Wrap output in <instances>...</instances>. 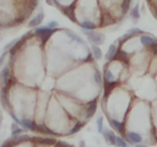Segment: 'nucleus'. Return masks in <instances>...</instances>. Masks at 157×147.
I'll return each mask as SVG.
<instances>
[{
    "mask_svg": "<svg viewBox=\"0 0 157 147\" xmlns=\"http://www.w3.org/2000/svg\"><path fill=\"white\" fill-rule=\"evenodd\" d=\"M56 29H53V28H49L48 26H44V27H37L34 29V34L38 36L42 42H47V39L55 32Z\"/></svg>",
    "mask_w": 157,
    "mask_h": 147,
    "instance_id": "f257e3e1",
    "label": "nucleus"
},
{
    "mask_svg": "<svg viewBox=\"0 0 157 147\" xmlns=\"http://www.w3.org/2000/svg\"><path fill=\"white\" fill-rule=\"evenodd\" d=\"M87 39H88V42H91L93 45H98V47L104 43V36L101 34V33H97V32H93L92 34H90V36L87 37Z\"/></svg>",
    "mask_w": 157,
    "mask_h": 147,
    "instance_id": "f03ea898",
    "label": "nucleus"
},
{
    "mask_svg": "<svg viewBox=\"0 0 157 147\" xmlns=\"http://www.w3.org/2000/svg\"><path fill=\"white\" fill-rule=\"evenodd\" d=\"M43 18H44V12L43 11H40L39 13H37L32 20H29V22H28V27H39V24L42 23V21H43Z\"/></svg>",
    "mask_w": 157,
    "mask_h": 147,
    "instance_id": "7ed1b4c3",
    "label": "nucleus"
},
{
    "mask_svg": "<svg viewBox=\"0 0 157 147\" xmlns=\"http://www.w3.org/2000/svg\"><path fill=\"white\" fill-rule=\"evenodd\" d=\"M0 77H1V80H2L4 86H7V85L10 83V80H11V72H10L9 66L2 67V70H1V72H0Z\"/></svg>",
    "mask_w": 157,
    "mask_h": 147,
    "instance_id": "20e7f679",
    "label": "nucleus"
},
{
    "mask_svg": "<svg viewBox=\"0 0 157 147\" xmlns=\"http://www.w3.org/2000/svg\"><path fill=\"white\" fill-rule=\"evenodd\" d=\"M96 110H97V99H93V100H91L87 104V108H86V118L90 119L91 116H93V114L96 113Z\"/></svg>",
    "mask_w": 157,
    "mask_h": 147,
    "instance_id": "39448f33",
    "label": "nucleus"
},
{
    "mask_svg": "<svg viewBox=\"0 0 157 147\" xmlns=\"http://www.w3.org/2000/svg\"><path fill=\"white\" fill-rule=\"evenodd\" d=\"M140 42L144 47H152L155 43H156V39L152 37V36H148V34H142L140 37Z\"/></svg>",
    "mask_w": 157,
    "mask_h": 147,
    "instance_id": "423d86ee",
    "label": "nucleus"
},
{
    "mask_svg": "<svg viewBox=\"0 0 157 147\" xmlns=\"http://www.w3.org/2000/svg\"><path fill=\"white\" fill-rule=\"evenodd\" d=\"M103 136H104V140L110 143V145H115L117 143V136L112 131V130H103Z\"/></svg>",
    "mask_w": 157,
    "mask_h": 147,
    "instance_id": "0eeeda50",
    "label": "nucleus"
},
{
    "mask_svg": "<svg viewBox=\"0 0 157 147\" xmlns=\"http://www.w3.org/2000/svg\"><path fill=\"white\" fill-rule=\"evenodd\" d=\"M117 53H118V48H117V45H115V44H110L109 48H108V51H107V54H105V59H107L108 61L114 60Z\"/></svg>",
    "mask_w": 157,
    "mask_h": 147,
    "instance_id": "6e6552de",
    "label": "nucleus"
},
{
    "mask_svg": "<svg viewBox=\"0 0 157 147\" xmlns=\"http://www.w3.org/2000/svg\"><path fill=\"white\" fill-rule=\"evenodd\" d=\"M126 137H128V140H129L130 142H132V143H137V145L142 141V136H141L140 134H137V132H132V131L126 132Z\"/></svg>",
    "mask_w": 157,
    "mask_h": 147,
    "instance_id": "1a4fd4ad",
    "label": "nucleus"
},
{
    "mask_svg": "<svg viewBox=\"0 0 157 147\" xmlns=\"http://www.w3.org/2000/svg\"><path fill=\"white\" fill-rule=\"evenodd\" d=\"M118 86V81H112V82H104V97H108V94Z\"/></svg>",
    "mask_w": 157,
    "mask_h": 147,
    "instance_id": "9d476101",
    "label": "nucleus"
},
{
    "mask_svg": "<svg viewBox=\"0 0 157 147\" xmlns=\"http://www.w3.org/2000/svg\"><path fill=\"white\" fill-rule=\"evenodd\" d=\"M21 126L31 130V131H37V125L32 121V120H28V119H23L21 120Z\"/></svg>",
    "mask_w": 157,
    "mask_h": 147,
    "instance_id": "9b49d317",
    "label": "nucleus"
},
{
    "mask_svg": "<svg viewBox=\"0 0 157 147\" xmlns=\"http://www.w3.org/2000/svg\"><path fill=\"white\" fill-rule=\"evenodd\" d=\"M34 141L37 143H44V145H55L56 141L53 137H34Z\"/></svg>",
    "mask_w": 157,
    "mask_h": 147,
    "instance_id": "f8f14e48",
    "label": "nucleus"
},
{
    "mask_svg": "<svg viewBox=\"0 0 157 147\" xmlns=\"http://www.w3.org/2000/svg\"><path fill=\"white\" fill-rule=\"evenodd\" d=\"M109 123H110V125L113 126L114 130H117V131L120 132V134L124 132V125H123L120 121H118V120H115V119H110Z\"/></svg>",
    "mask_w": 157,
    "mask_h": 147,
    "instance_id": "ddd939ff",
    "label": "nucleus"
},
{
    "mask_svg": "<svg viewBox=\"0 0 157 147\" xmlns=\"http://www.w3.org/2000/svg\"><path fill=\"white\" fill-rule=\"evenodd\" d=\"M61 11H63V13L65 15V16H67L71 21H75V10L72 9V6L71 7H63L61 9Z\"/></svg>",
    "mask_w": 157,
    "mask_h": 147,
    "instance_id": "4468645a",
    "label": "nucleus"
},
{
    "mask_svg": "<svg viewBox=\"0 0 157 147\" xmlns=\"http://www.w3.org/2000/svg\"><path fill=\"white\" fill-rule=\"evenodd\" d=\"M130 17H131L135 22L139 21V18H140V10H139V5H137V4H136V5L132 7V10L130 11Z\"/></svg>",
    "mask_w": 157,
    "mask_h": 147,
    "instance_id": "2eb2a0df",
    "label": "nucleus"
},
{
    "mask_svg": "<svg viewBox=\"0 0 157 147\" xmlns=\"http://www.w3.org/2000/svg\"><path fill=\"white\" fill-rule=\"evenodd\" d=\"M91 50H92V55H93V58H94L96 60L102 59V50H101V48H99L98 45H92Z\"/></svg>",
    "mask_w": 157,
    "mask_h": 147,
    "instance_id": "dca6fc26",
    "label": "nucleus"
},
{
    "mask_svg": "<svg viewBox=\"0 0 157 147\" xmlns=\"http://www.w3.org/2000/svg\"><path fill=\"white\" fill-rule=\"evenodd\" d=\"M80 26H81L83 29H91V31H93V29L96 28V24H94L92 21H90V20L82 21V22L80 23Z\"/></svg>",
    "mask_w": 157,
    "mask_h": 147,
    "instance_id": "f3484780",
    "label": "nucleus"
},
{
    "mask_svg": "<svg viewBox=\"0 0 157 147\" xmlns=\"http://www.w3.org/2000/svg\"><path fill=\"white\" fill-rule=\"evenodd\" d=\"M11 138H12V141H13V145H18V143H21V142L28 141V140H29V136H27V135H18V136L11 137Z\"/></svg>",
    "mask_w": 157,
    "mask_h": 147,
    "instance_id": "a211bd4d",
    "label": "nucleus"
},
{
    "mask_svg": "<svg viewBox=\"0 0 157 147\" xmlns=\"http://www.w3.org/2000/svg\"><path fill=\"white\" fill-rule=\"evenodd\" d=\"M115 59L117 60H120V61H124V62H128V55L125 51H123L121 49H118V53L115 55Z\"/></svg>",
    "mask_w": 157,
    "mask_h": 147,
    "instance_id": "6ab92c4d",
    "label": "nucleus"
},
{
    "mask_svg": "<svg viewBox=\"0 0 157 147\" xmlns=\"http://www.w3.org/2000/svg\"><path fill=\"white\" fill-rule=\"evenodd\" d=\"M126 34H129L130 36V38H134L135 36H142L144 34V32H142V29H140V28H130L128 32H126Z\"/></svg>",
    "mask_w": 157,
    "mask_h": 147,
    "instance_id": "aec40b11",
    "label": "nucleus"
},
{
    "mask_svg": "<svg viewBox=\"0 0 157 147\" xmlns=\"http://www.w3.org/2000/svg\"><path fill=\"white\" fill-rule=\"evenodd\" d=\"M65 32H66V34H67L69 37H71L74 40H76V42H78V43H81V44H85V42L81 39V37H78L76 33H74V32H71V31H67V29H66Z\"/></svg>",
    "mask_w": 157,
    "mask_h": 147,
    "instance_id": "412c9836",
    "label": "nucleus"
},
{
    "mask_svg": "<svg viewBox=\"0 0 157 147\" xmlns=\"http://www.w3.org/2000/svg\"><path fill=\"white\" fill-rule=\"evenodd\" d=\"M37 131L38 132H43V134H48V135H55L50 129L45 127L44 125H37Z\"/></svg>",
    "mask_w": 157,
    "mask_h": 147,
    "instance_id": "4be33fe9",
    "label": "nucleus"
},
{
    "mask_svg": "<svg viewBox=\"0 0 157 147\" xmlns=\"http://www.w3.org/2000/svg\"><path fill=\"white\" fill-rule=\"evenodd\" d=\"M112 81H114V76H113L110 70L105 69V71H104V82H112Z\"/></svg>",
    "mask_w": 157,
    "mask_h": 147,
    "instance_id": "5701e85b",
    "label": "nucleus"
},
{
    "mask_svg": "<svg viewBox=\"0 0 157 147\" xmlns=\"http://www.w3.org/2000/svg\"><path fill=\"white\" fill-rule=\"evenodd\" d=\"M129 7H130V0H123L121 1V13L125 15L129 11Z\"/></svg>",
    "mask_w": 157,
    "mask_h": 147,
    "instance_id": "b1692460",
    "label": "nucleus"
},
{
    "mask_svg": "<svg viewBox=\"0 0 157 147\" xmlns=\"http://www.w3.org/2000/svg\"><path fill=\"white\" fill-rule=\"evenodd\" d=\"M83 125H85V123H77V124H76V125H75V126H74V127H72V129L69 131V134H70V135L76 134L77 131H80V130L82 129V126H83Z\"/></svg>",
    "mask_w": 157,
    "mask_h": 147,
    "instance_id": "393cba45",
    "label": "nucleus"
},
{
    "mask_svg": "<svg viewBox=\"0 0 157 147\" xmlns=\"http://www.w3.org/2000/svg\"><path fill=\"white\" fill-rule=\"evenodd\" d=\"M17 40H18V38H16V39H12L11 42H9V43H7V44L4 47V50H5V51H9V50H11V49L15 47V44L17 43Z\"/></svg>",
    "mask_w": 157,
    "mask_h": 147,
    "instance_id": "a878e982",
    "label": "nucleus"
},
{
    "mask_svg": "<svg viewBox=\"0 0 157 147\" xmlns=\"http://www.w3.org/2000/svg\"><path fill=\"white\" fill-rule=\"evenodd\" d=\"M118 147H128V143H126V141L123 138V137H119V136H117V143H115Z\"/></svg>",
    "mask_w": 157,
    "mask_h": 147,
    "instance_id": "bb28decb",
    "label": "nucleus"
},
{
    "mask_svg": "<svg viewBox=\"0 0 157 147\" xmlns=\"http://www.w3.org/2000/svg\"><path fill=\"white\" fill-rule=\"evenodd\" d=\"M97 130L98 132H103V118L102 116L97 119Z\"/></svg>",
    "mask_w": 157,
    "mask_h": 147,
    "instance_id": "cd10ccee",
    "label": "nucleus"
},
{
    "mask_svg": "<svg viewBox=\"0 0 157 147\" xmlns=\"http://www.w3.org/2000/svg\"><path fill=\"white\" fill-rule=\"evenodd\" d=\"M21 134H22V129H21V127H16V129L12 130L11 137H16V136H18V135H21Z\"/></svg>",
    "mask_w": 157,
    "mask_h": 147,
    "instance_id": "c85d7f7f",
    "label": "nucleus"
},
{
    "mask_svg": "<svg viewBox=\"0 0 157 147\" xmlns=\"http://www.w3.org/2000/svg\"><path fill=\"white\" fill-rule=\"evenodd\" d=\"M55 147H74L70 143H66V142H63V141H59L55 143Z\"/></svg>",
    "mask_w": 157,
    "mask_h": 147,
    "instance_id": "c756f323",
    "label": "nucleus"
},
{
    "mask_svg": "<svg viewBox=\"0 0 157 147\" xmlns=\"http://www.w3.org/2000/svg\"><path fill=\"white\" fill-rule=\"evenodd\" d=\"M49 28H53V29H56L58 28V22L56 21H50V22H48V24H47Z\"/></svg>",
    "mask_w": 157,
    "mask_h": 147,
    "instance_id": "7c9ffc66",
    "label": "nucleus"
},
{
    "mask_svg": "<svg viewBox=\"0 0 157 147\" xmlns=\"http://www.w3.org/2000/svg\"><path fill=\"white\" fill-rule=\"evenodd\" d=\"M12 146H15V145H13V141H12V138H10V140L5 141V143H4L1 147H12Z\"/></svg>",
    "mask_w": 157,
    "mask_h": 147,
    "instance_id": "2f4dec72",
    "label": "nucleus"
},
{
    "mask_svg": "<svg viewBox=\"0 0 157 147\" xmlns=\"http://www.w3.org/2000/svg\"><path fill=\"white\" fill-rule=\"evenodd\" d=\"M101 75H99V72L98 71H94V82L96 83H101Z\"/></svg>",
    "mask_w": 157,
    "mask_h": 147,
    "instance_id": "473e14b6",
    "label": "nucleus"
},
{
    "mask_svg": "<svg viewBox=\"0 0 157 147\" xmlns=\"http://www.w3.org/2000/svg\"><path fill=\"white\" fill-rule=\"evenodd\" d=\"M151 50H152L153 54H157V43H155V44L151 47Z\"/></svg>",
    "mask_w": 157,
    "mask_h": 147,
    "instance_id": "72a5a7b5",
    "label": "nucleus"
},
{
    "mask_svg": "<svg viewBox=\"0 0 157 147\" xmlns=\"http://www.w3.org/2000/svg\"><path fill=\"white\" fill-rule=\"evenodd\" d=\"M135 147H147V146H145V145H141V143H139V145H136Z\"/></svg>",
    "mask_w": 157,
    "mask_h": 147,
    "instance_id": "f704fd0d",
    "label": "nucleus"
},
{
    "mask_svg": "<svg viewBox=\"0 0 157 147\" xmlns=\"http://www.w3.org/2000/svg\"><path fill=\"white\" fill-rule=\"evenodd\" d=\"M148 1H150V0H148Z\"/></svg>",
    "mask_w": 157,
    "mask_h": 147,
    "instance_id": "c9c22d12",
    "label": "nucleus"
}]
</instances>
